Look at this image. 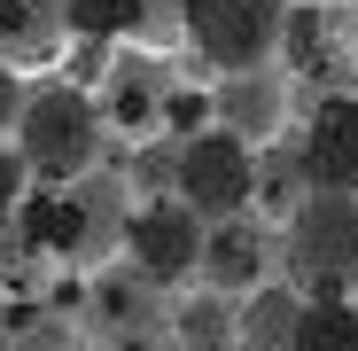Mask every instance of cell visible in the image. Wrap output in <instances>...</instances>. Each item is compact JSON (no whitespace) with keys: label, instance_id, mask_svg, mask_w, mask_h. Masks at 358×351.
Wrapping results in <instances>:
<instances>
[{"label":"cell","instance_id":"obj_16","mask_svg":"<svg viewBox=\"0 0 358 351\" xmlns=\"http://www.w3.org/2000/svg\"><path fill=\"white\" fill-rule=\"evenodd\" d=\"M117 351H164V343H148V336H125V343H117Z\"/></svg>","mask_w":358,"mask_h":351},{"label":"cell","instance_id":"obj_18","mask_svg":"<svg viewBox=\"0 0 358 351\" xmlns=\"http://www.w3.org/2000/svg\"><path fill=\"white\" fill-rule=\"evenodd\" d=\"M312 8H327V0H312Z\"/></svg>","mask_w":358,"mask_h":351},{"label":"cell","instance_id":"obj_2","mask_svg":"<svg viewBox=\"0 0 358 351\" xmlns=\"http://www.w3.org/2000/svg\"><path fill=\"white\" fill-rule=\"evenodd\" d=\"M280 258L304 297H350L358 289V195L304 188L280 226Z\"/></svg>","mask_w":358,"mask_h":351},{"label":"cell","instance_id":"obj_17","mask_svg":"<svg viewBox=\"0 0 358 351\" xmlns=\"http://www.w3.org/2000/svg\"><path fill=\"white\" fill-rule=\"evenodd\" d=\"M203 351H250V343H234V336H226V343H203Z\"/></svg>","mask_w":358,"mask_h":351},{"label":"cell","instance_id":"obj_14","mask_svg":"<svg viewBox=\"0 0 358 351\" xmlns=\"http://www.w3.org/2000/svg\"><path fill=\"white\" fill-rule=\"evenodd\" d=\"M179 328H187V343L203 351V343H226L218 328H226V305H210V297H195V305H179Z\"/></svg>","mask_w":358,"mask_h":351},{"label":"cell","instance_id":"obj_12","mask_svg":"<svg viewBox=\"0 0 358 351\" xmlns=\"http://www.w3.org/2000/svg\"><path fill=\"white\" fill-rule=\"evenodd\" d=\"M156 125H164V133H179V141H195V133L210 125V86H171Z\"/></svg>","mask_w":358,"mask_h":351},{"label":"cell","instance_id":"obj_6","mask_svg":"<svg viewBox=\"0 0 358 351\" xmlns=\"http://www.w3.org/2000/svg\"><path fill=\"white\" fill-rule=\"evenodd\" d=\"M164 94H171L164 55H156V47H133V39H117V47H109V63H101V86H94L101 125H109V133H156Z\"/></svg>","mask_w":358,"mask_h":351},{"label":"cell","instance_id":"obj_19","mask_svg":"<svg viewBox=\"0 0 358 351\" xmlns=\"http://www.w3.org/2000/svg\"><path fill=\"white\" fill-rule=\"evenodd\" d=\"M350 39H358V24H350Z\"/></svg>","mask_w":358,"mask_h":351},{"label":"cell","instance_id":"obj_13","mask_svg":"<svg viewBox=\"0 0 358 351\" xmlns=\"http://www.w3.org/2000/svg\"><path fill=\"white\" fill-rule=\"evenodd\" d=\"M24 195H31V172H24V156H16V141H0V226L24 211Z\"/></svg>","mask_w":358,"mask_h":351},{"label":"cell","instance_id":"obj_8","mask_svg":"<svg viewBox=\"0 0 358 351\" xmlns=\"http://www.w3.org/2000/svg\"><path fill=\"white\" fill-rule=\"evenodd\" d=\"M265 266H273V234H265L257 211L210 219V234H203V281L218 289V297H257Z\"/></svg>","mask_w":358,"mask_h":351},{"label":"cell","instance_id":"obj_15","mask_svg":"<svg viewBox=\"0 0 358 351\" xmlns=\"http://www.w3.org/2000/svg\"><path fill=\"white\" fill-rule=\"evenodd\" d=\"M24 94H31V78H24V71H8V63H0V141L16 133V117H24Z\"/></svg>","mask_w":358,"mask_h":351},{"label":"cell","instance_id":"obj_5","mask_svg":"<svg viewBox=\"0 0 358 351\" xmlns=\"http://www.w3.org/2000/svg\"><path fill=\"white\" fill-rule=\"evenodd\" d=\"M203 234H210V219H195L179 195H148V203L125 211V250H133L141 281H187V273H203Z\"/></svg>","mask_w":358,"mask_h":351},{"label":"cell","instance_id":"obj_4","mask_svg":"<svg viewBox=\"0 0 358 351\" xmlns=\"http://www.w3.org/2000/svg\"><path fill=\"white\" fill-rule=\"evenodd\" d=\"M171 195L187 203L195 219H234L257 203V149L234 141L218 125H203L195 141L171 149Z\"/></svg>","mask_w":358,"mask_h":351},{"label":"cell","instance_id":"obj_7","mask_svg":"<svg viewBox=\"0 0 358 351\" xmlns=\"http://www.w3.org/2000/svg\"><path fill=\"white\" fill-rule=\"evenodd\" d=\"M296 164H304V188L358 195V86H343L312 109V133L296 149Z\"/></svg>","mask_w":358,"mask_h":351},{"label":"cell","instance_id":"obj_9","mask_svg":"<svg viewBox=\"0 0 358 351\" xmlns=\"http://www.w3.org/2000/svg\"><path fill=\"white\" fill-rule=\"evenodd\" d=\"M210 125L234 133V141H250V149H265L288 125V78L280 71H234V78H218L210 86Z\"/></svg>","mask_w":358,"mask_h":351},{"label":"cell","instance_id":"obj_1","mask_svg":"<svg viewBox=\"0 0 358 351\" xmlns=\"http://www.w3.org/2000/svg\"><path fill=\"white\" fill-rule=\"evenodd\" d=\"M8 141H16V156H24V172H31V188H78L86 172L101 164L109 125H101L94 86H78V78H39V86L24 94V117H16Z\"/></svg>","mask_w":358,"mask_h":351},{"label":"cell","instance_id":"obj_3","mask_svg":"<svg viewBox=\"0 0 358 351\" xmlns=\"http://www.w3.org/2000/svg\"><path fill=\"white\" fill-rule=\"evenodd\" d=\"M296 0H179V39H187L218 78L234 71H273L280 32Z\"/></svg>","mask_w":358,"mask_h":351},{"label":"cell","instance_id":"obj_11","mask_svg":"<svg viewBox=\"0 0 358 351\" xmlns=\"http://www.w3.org/2000/svg\"><path fill=\"white\" fill-rule=\"evenodd\" d=\"M288 351H358V305L350 297H304L288 320Z\"/></svg>","mask_w":358,"mask_h":351},{"label":"cell","instance_id":"obj_10","mask_svg":"<svg viewBox=\"0 0 358 351\" xmlns=\"http://www.w3.org/2000/svg\"><path fill=\"white\" fill-rule=\"evenodd\" d=\"M71 47V0H0V63L8 71H47Z\"/></svg>","mask_w":358,"mask_h":351}]
</instances>
